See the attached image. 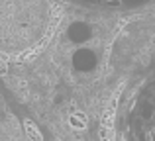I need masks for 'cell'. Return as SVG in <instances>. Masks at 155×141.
Returning a JSON list of instances; mask_svg holds the SVG:
<instances>
[{"instance_id": "obj_1", "label": "cell", "mask_w": 155, "mask_h": 141, "mask_svg": "<svg viewBox=\"0 0 155 141\" xmlns=\"http://www.w3.org/2000/svg\"><path fill=\"white\" fill-rule=\"evenodd\" d=\"M130 137L155 139V76L143 82L134 96L126 118Z\"/></svg>"}, {"instance_id": "obj_2", "label": "cell", "mask_w": 155, "mask_h": 141, "mask_svg": "<svg viewBox=\"0 0 155 141\" xmlns=\"http://www.w3.org/2000/svg\"><path fill=\"white\" fill-rule=\"evenodd\" d=\"M77 6L100 8V10H137V8L155 6V0H67Z\"/></svg>"}]
</instances>
